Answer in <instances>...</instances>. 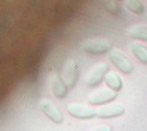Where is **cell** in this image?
Wrapping results in <instances>:
<instances>
[{"instance_id": "cell-9", "label": "cell", "mask_w": 147, "mask_h": 131, "mask_svg": "<svg viewBox=\"0 0 147 131\" xmlns=\"http://www.w3.org/2000/svg\"><path fill=\"white\" fill-rule=\"evenodd\" d=\"M50 86H51V90L53 92V94L57 97V98H64L66 97L67 94V86L64 83L63 79H60V77L55 73V72H52L50 75Z\"/></svg>"}, {"instance_id": "cell-15", "label": "cell", "mask_w": 147, "mask_h": 131, "mask_svg": "<svg viewBox=\"0 0 147 131\" xmlns=\"http://www.w3.org/2000/svg\"><path fill=\"white\" fill-rule=\"evenodd\" d=\"M92 131H112V128L108 126V125H102V126H99V128H96Z\"/></svg>"}, {"instance_id": "cell-4", "label": "cell", "mask_w": 147, "mask_h": 131, "mask_svg": "<svg viewBox=\"0 0 147 131\" xmlns=\"http://www.w3.org/2000/svg\"><path fill=\"white\" fill-rule=\"evenodd\" d=\"M66 110L71 116L79 118V119H90V118H93L94 116H96V110H94L88 105L79 104V103L69 104Z\"/></svg>"}, {"instance_id": "cell-2", "label": "cell", "mask_w": 147, "mask_h": 131, "mask_svg": "<svg viewBox=\"0 0 147 131\" xmlns=\"http://www.w3.org/2000/svg\"><path fill=\"white\" fill-rule=\"evenodd\" d=\"M108 59L119 71H121L122 73H131L133 71V64L128 59V57L119 50H111L108 54Z\"/></svg>"}, {"instance_id": "cell-11", "label": "cell", "mask_w": 147, "mask_h": 131, "mask_svg": "<svg viewBox=\"0 0 147 131\" xmlns=\"http://www.w3.org/2000/svg\"><path fill=\"white\" fill-rule=\"evenodd\" d=\"M105 83H106V85L109 89H112L114 91H120L122 89V86H124V83H122L121 77L117 72H113V71L106 73V76H105Z\"/></svg>"}, {"instance_id": "cell-12", "label": "cell", "mask_w": 147, "mask_h": 131, "mask_svg": "<svg viewBox=\"0 0 147 131\" xmlns=\"http://www.w3.org/2000/svg\"><path fill=\"white\" fill-rule=\"evenodd\" d=\"M128 35L133 39H138L141 41H147V26L144 25H136L128 29Z\"/></svg>"}, {"instance_id": "cell-5", "label": "cell", "mask_w": 147, "mask_h": 131, "mask_svg": "<svg viewBox=\"0 0 147 131\" xmlns=\"http://www.w3.org/2000/svg\"><path fill=\"white\" fill-rule=\"evenodd\" d=\"M117 98V91L112 89H99L90 94V102L93 105H104Z\"/></svg>"}, {"instance_id": "cell-10", "label": "cell", "mask_w": 147, "mask_h": 131, "mask_svg": "<svg viewBox=\"0 0 147 131\" xmlns=\"http://www.w3.org/2000/svg\"><path fill=\"white\" fill-rule=\"evenodd\" d=\"M129 50L139 62L147 64V47L145 45L140 44L139 41H134L129 44Z\"/></svg>"}, {"instance_id": "cell-8", "label": "cell", "mask_w": 147, "mask_h": 131, "mask_svg": "<svg viewBox=\"0 0 147 131\" xmlns=\"http://www.w3.org/2000/svg\"><path fill=\"white\" fill-rule=\"evenodd\" d=\"M40 108L42 110V112L50 118V119L57 124H60L63 123L64 121V117H63V113L61 111L57 108V106L51 102V100H47V99H44L41 103H40Z\"/></svg>"}, {"instance_id": "cell-6", "label": "cell", "mask_w": 147, "mask_h": 131, "mask_svg": "<svg viewBox=\"0 0 147 131\" xmlns=\"http://www.w3.org/2000/svg\"><path fill=\"white\" fill-rule=\"evenodd\" d=\"M108 71V64L107 63H99L96 64L86 77V84L88 86H95L99 83H101L102 79H105V76Z\"/></svg>"}, {"instance_id": "cell-7", "label": "cell", "mask_w": 147, "mask_h": 131, "mask_svg": "<svg viewBox=\"0 0 147 131\" xmlns=\"http://www.w3.org/2000/svg\"><path fill=\"white\" fill-rule=\"evenodd\" d=\"M126 109L121 104H109L104 105L96 110V116L99 118H115L125 115Z\"/></svg>"}, {"instance_id": "cell-1", "label": "cell", "mask_w": 147, "mask_h": 131, "mask_svg": "<svg viewBox=\"0 0 147 131\" xmlns=\"http://www.w3.org/2000/svg\"><path fill=\"white\" fill-rule=\"evenodd\" d=\"M82 50L91 54H102L112 50V43L105 38H90L82 43Z\"/></svg>"}, {"instance_id": "cell-13", "label": "cell", "mask_w": 147, "mask_h": 131, "mask_svg": "<svg viewBox=\"0 0 147 131\" xmlns=\"http://www.w3.org/2000/svg\"><path fill=\"white\" fill-rule=\"evenodd\" d=\"M124 6L134 14L145 13V6L140 0H124Z\"/></svg>"}, {"instance_id": "cell-14", "label": "cell", "mask_w": 147, "mask_h": 131, "mask_svg": "<svg viewBox=\"0 0 147 131\" xmlns=\"http://www.w3.org/2000/svg\"><path fill=\"white\" fill-rule=\"evenodd\" d=\"M101 4L105 6V8L108 12H115L118 11V6L114 0H101Z\"/></svg>"}, {"instance_id": "cell-3", "label": "cell", "mask_w": 147, "mask_h": 131, "mask_svg": "<svg viewBox=\"0 0 147 131\" xmlns=\"http://www.w3.org/2000/svg\"><path fill=\"white\" fill-rule=\"evenodd\" d=\"M61 79L64 80L67 88H73L79 79V67L77 63L72 59L65 62L64 67H63V75H61Z\"/></svg>"}]
</instances>
